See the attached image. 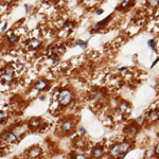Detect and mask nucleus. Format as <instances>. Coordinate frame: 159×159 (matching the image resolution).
<instances>
[{
    "mask_svg": "<svg viewBox=\"0 0 159 159\" xmlns=\"http://www.w3.org/2000/svg\"><path fill=\"white\" fill-rule=\"evenodd\" d=\"M78 130H80V132H81V134H86V130H85V128L83 126H80Z\"/></svg>",
    "mask_w": 159,
    "mask_h": 159,
    "instance_id": "4be33fe9",
    "label": "nucleus"
},
{
    "mask_svg": "<svg viewBox=\"0 0 159 159\" xmlns=\"http://www.w3.org/2000/svg\"><path fill=\"white\" fill-rule=\"evenodd\" d=\"M129 147H130V145L127 142H124V143L121 144V155H122V157H124L127 154V152L129 151Z\"/></svg>",
    "mask_w": 159,
    "mask_h": 159,
    "instance_id": "9d476101",
    "label": "nucleus"
},
{
    "mask_svg": "<svg viewBox=\"0 0 159 159\" xmlns=\"http://www.w3.org/2000/svg\"><path fill=\"white\" fill-rule=\"evenodd\" d=\"M102 154H103V149L100 146L94 147V149L92 151V157H94V158H100L102 156Z\"/></svg>",
    "mask_w": 159,
    "mask_h": 159,
    "instance_id": "9b49d317",
    "label": "nucleus"
},
{
    "mask_svg": "<svg viewBox=\"0 0 159 159\" xmlns=\"http://www.w3.org/2000/svg\"><path fill=\"white\" fill-rule=\"evenodd\" d=\"M147 46L151 48L152 50H154V51L156 50V49H155V40H154V39H149V40L147 41Z\"/></svg>",
    "mask_w": 159,
    "mask_h": 159,
    "instance_id": "6ab92c4d",
    "label": "nucleus"
},
{
    "mask_svg": "<svg viewBox=\"0 0 159 159\" xmlns=\"http://www.w3.org/2000/svg\"><path fill=\"white\" fill-rule=\"evenodd\" d=\"M17 40H18V37H17L16 35H10V36H8V41H10L11 43L16 42Z\"/></svg>",
    "mask_w": 159,
    "mask_h": 159,
    "instance_id": "aec40b11",
    "label": "nucleus"
},
{
    "mask_svg": "<svg viewBox=\"0 0 159 159\" xmlns=\"http://www.w3.org/2000/svg\"><path fill=\"white\" fill-rule=\"evenodd\" d=\"M131 5V0H122L121 1V7L125 8V7H128Z\"/></svg>",
    "mask_w": 159,
    "mask_h": 159,
    "instance_id": "f3484780",
    "label": "nucleus"
},
{
    "mask_svg": "<svg viewBox=\"0 0 159 159\" xmlns=\"http://www.w3.org/2000/svg\"><path fill=\"white\" fill-rule=\"evenodd\" d=\"M46 87H47V82L45 81V80H38L34 85V88L36 90H43Z\"/></svg>",
    "mask_w": 159,
    "mask_h": 159,
    "instance_id": "6e6552de",
    "label": "nucleus"
},
{
    "mask_svg": "<svg viewBox=\"0 0 159 159\" xmlns=\"http://www.w3.org/2000/svg\"><path fill=\"white\" fill-rule=\"evenodd\" d=\"M24 7H25V12L28 13V12H29V6L26 5V4H24Z\"/></svg>",
    "mask_w": 159,
    "mask_h": 159,
    "instance_id": "cd10ccee",
    "label": "nucleus"
},
{
    "mask_svg": "<svg viewBox=\"0 0 159 159\" xmlns=\"http://www.w3.org/2000/svg\"><path fill=\"white\" fill-rule=\"evenodd\" d=\"M3 71H4V72L2 73V80H4L6 83L11 82L12 80H13V75H14V69H13V67L6 66V67L4 68Z\"/></svg>",
    "mask_w": 159,
    "mask_h": 159,
    "instance_id": "f03ea898",
    "label": "nucleus"
},
{
    "mask_svg": "<svg viewBox=\"0 0 159 159\" xmlns=\"http://www.w3.org/2000/svg\"><path fill=\"white\" fill-rule=\"evenodd\" d=\"M158 1L159 0H152L151 3H152V5H156V4H158Z\"/></svg>",
    "mask_w": 159,
    "mask_h": 159,
    "instance_id": "393cba45",
    "label": "nucleus"
},
{
    "mask_svg": "<svg viewBox=\"0 0 159 159\" xmlns=\"http://www.w3.org/2000/svg\"><path fill=\"white\" fill-rule=\"evenodd\" d=\"M72 100V92L68 90V89H63L60 90L59 93H58V102L63 105V106H66L68 105Z\"/></svg>",
    "mask_w": 159,
    "mask_h": 159,
    "instance_id": "f257e3e1",
    "label": "nucleus"
},
{
    "mask_svg": "<svg viewBox=\"0 0 159 159\" xmlns=\"http://www.w3.org/2000/svg\"><path fill=\"white\" fill-rule=\"evenodd\" d=\"M110 18H111V16H108L107 18H106V19H104L103 21H100L99 23H96V24L93 26V30H98V28H100L101 25H104L105 23H107V22H108V20H109Z\"/></svg>",
    "mask_w": 159,
    "mask_h": 159,
    "instance_id": "dca6fc26",
    "label": "nucleus"
},
{
    "mask_svg": "<svg viewBox=\"0 0 159 159\" xmlns=\"http://www.w3.org/2000/svg\"><path fill=\"white\" fill-rule=\"evenodd\" d=\"M159 119V111L158 110H154L152 112H149L147 114V118H146V121L149 122V123H153L155 121H157Z\"/></svg>",
    "mask_w": 159,
    "mask_h": 159,
    "instance_id": "0eeeda50",
    "label": "nucleus"
},
{
    "mask_svg": "<svg viewBox=\"0 0 159 159\" xmlns=\"http://www.w3.org/2000/svg\"><path fill=\"white\" fill-rule=\"evenodd\" d=\"M127 130H128V132H129V135L134 136V135H136L137 132L139 131V127H138L136 124H131V125L127 128Z\"/></svg>",
    "mask_w": 159,
    "mask_h": 159,
    "instance_id": "f8f14e48",
    "label": "nucleus"
},
{
    "mask_svg": "<svg viewBox=\"0 0 159 159\" xmlns=\"http://www.w3.org/2000/svg\"><path fill=\"white\" fill-rule=\"evenodd\" d=\"M75 43H76L77 46L82 47L83 49H86V47H87V42H86V41H83V40H81V39H77V40L75 41Z\"/></svg>",
    "mask_w": 159,
    "mask_h": 159,
    "instance_id": "a211bd4d",
    "label": "nucleus"
},
{
    "mask_svg": "<svg viewBox=\"0 0 159 159\" xmlns=\"http://www.w3.org/2000/svg\"><path fill=\"white\" fill-rule=\"evenodd\" d=\"M121 155V144H114L110 147V156L112 158H118Z\"/></svg>",
    "mask_w": 159,
    "mask_h": 159,
    "instance_id": "7ed1b4c3",
    "label": "nucleus"
},
{
    "mask_svg": "<svg viewBox=\"0 0 159 159\" xmlns=\"http://www.w3.org/2000/svg\"><path fill=\"white\" fill-rule=\"evenodd\" d=\"M13 131L15 132L17 136H20V135H22V134H24V132H25V127L24 126H17V127H15L13 129Z\"/></svg>",
    "mask_w": 159,
    "mask_h": 159,
    "instance_id": "2eb2a0df",
    "label": "nucleus"
},
{
    "mask_svg": "<svg viewBox=\"0 0 159 159\" xmlns=\"http://www.w3.org/2000/svg\"><path fill=\"white\" fill-rule=\"evenodd\" d=\"M60 128H61V130L65 131V132H69L70 130H72V128H73V122L71 120H66V121H64L63 123H61Z\"/></svg>",
    "mask_w": 159,
    "mask_h": 159,
    "instance_id": "20e7f679",
    "label": "nucleus"
},
{
    "mask_svg": "<svg viewBox=\"0 0 159 159\" xmlns=\"http://www.w3.org/2000/svg\"><path fill=\"white\" fill-rule=\"evenodd\" d=\"M136 121H137L138 123H142V121H143V117H138V118L136 119Z\"/></svg>",
    "mask_w": 159,
    "mask_h": 159,
    "instance_id": "b1692460",
    "label": "nucleus"
},
{
    "mask_svg": "<svg viewBox=\"0 0 159 159\" xmlns=\"http://www.w3.org/2000/svg\"><path fill=\"white\" fill-rule=\"evenodd\" d=\"M30 126L32 127V128H36V127H38L39 126V124H40V120L38 119V118H33V119H31L30 120Z\"/></svg>",
    "mask_w": 159,
    "mask_h": 159,
    "instance_id": "ddd939ff",
    "label": "nucleus"
},
{
    "mask_svg": "<svg viewBox=\"0 0 159 159\" xmlns=\"http://www.w3.org/2000/svg\"><path fill=\"white\" fill-rule=\"evenodd\" d=\"M39 99H40V101H43V99H45V98H43V95H41V96H40V98H39Z\"/></svg>",
    "mask_w": 159,
    "mask_h": 159,
    "instance_id": "c756f323",
    "label": "nucleus"
},
{
    "mask_svg": "<svg viewBox=\"0 0 159 159\" xmlns=\"http://www.w3.org/2000/svg\"><path fill=\"white\" fill-rule=\"evenodd\" d=\"M4 118H5V113L2 111V112H1V114H0V121H1V123H3Z\"/></svg>",
    "mask_w": 159,
    "mask_h": 159,
    "instance_id": "412c9836",
    "label": "nucleus"
},
{
    "mask_svg": "<svg viewBox=\"0 0 159 159\" xmlns=\"http://www.w3.org/2000/svg\"><path fill=\"white\" fill-rule=\"evenodd\" d=\"M4 1H5L6 3H10V2H12V1H13V0H4Z\"/></svg>",
    "mask_w": 159,
    "mask_h": 159,
    "instance_id": "c85d7f7f",
    "label": "nucleus"
},
{
    "mask_svg": "<svg viewBox=\"0 0 159 159\" xmlns=\"http://www.w3.org/2000/svg\"><path fill=\"white\" fill-rule=\"evenodd\" d=\"M40 153H41L40 147H39V146H34V147H32L30 151H29L28 156H29L30 158H37V157L40 155Z\"/></svg>",
    "mask_w": 159,
    "mask_h": 159,
    "instance_id": "423d86ee",
    "label": "nucleus"
},
{
    "mask_svg": "<svg viewBox=\"0 0 159 159\" xmlns=\"http://www.w3.org/2000/svg\"><path fill=\"white\" fill-rule=\"evenodd\" d=\"M40 45H41V41L38 40V39H36V38H33V39H31L28 42V47L30 49H37Z\"/></svg>",
    "mask_w": 159,
    "mask_h": 159,
    "instance_id": "1a4fd4ad",
    "label": "nucleus"
},
{
    "mask_svg": "<svg viewBox=\"0 0 159 159\" xmlns=\"http://www.w3.org/2000/svg\"><path fill=\"white\" fill-rule=\"evenodd\" d=\"M119 111L121 113H126L127 111H129V105L127 103H122L119 107Z\"/></svg>",
    "mask_w": 159,
    "mask_h": 159,
    "instance_id": "4468645a",
    "label": "nucleus"
},
{
    "mask_svg": "<svg viewBox=\"0 0 159 159\" xmlns=\"http://www.w3.org/2000/svg\"><path fill=\"white\" fill-rule=\"evenodd\" d=\"M6 25H7V23H6V22L4 23V25H2V29H1V31H2V32H3V31L6 29Z\"/></svg>",
    "mask_w": 159,
    "mask_h": 159,
    "instance_id": "bb28decb",
    "label": "nucleus"
},
{
    "mask_svg": "<svg viewBox=\"0 0 159 159\" xmlns=\"http://www.w3.org/2000/svg\"><path fill=\"white\" fill-rule=\"evenodd\" d=\"M75 159H86V156H84V155H77L75 157Z\"/></svg>",
    "mask_w": 159,
    "mask_h": 159,
    "instance_id": "5701e85b",
    "label": "nucleus"
},
{
    "mask_svg": "<svg viewBox=\"0 0 159 159\" xmlns=\"http://www.w3.org/2000/svg\"><path fill=\"white\" fill-rule=\"evenodd\" d=\"M5 140L10 143H15L18 141V137H17V135L14 131H8L5 134Z\"/></svg>",
    "mask_w": 159,
    "mask_h": 159,
    "instance_id": "39448f33",
    "label": "nucleus"
},
{
    "mask_svg": "<svg viewBox=\"0 0 159 159\" xmlns=\"http://www.w3.org/2000/svg\"><path fill=\"white\" fill-rule=\"evenodd\" d=\"M102 13H103V10H102V8H99V10L96 11V14H98V15H101Z\"/></svg>",
    "mask_w": 159,
    "mask_h": 159,
    "instance_id": "a878e982",
    "label": "nucleus"
}]
</instances>
